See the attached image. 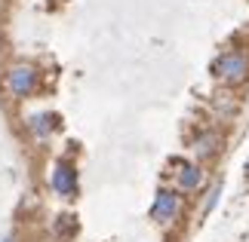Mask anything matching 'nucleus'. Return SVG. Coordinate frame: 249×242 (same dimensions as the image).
Returning <instances> with one entry per match:
<instances>
[{
	"label": "nucleus",
	"instance_id": "39448f33",
	"mask_svg": "<svg viewBox=\"0 0 249 242\" xmlns=\"http://www.w3.org/2000/svg\"><path fill=\"white\" fill-rule=\"evenodd\" d=\"M176 178H178V187L181 190H197L200 181H203V169L194 166V162H181L178 172H176Z\"/></svg>",
	"mask_w": 249,
	"mask_h": 242
},
{
	"label": "nucleus",
	"instance_id": "7ed1b4c3",
	"mask_svg": "<svg viewBox=\"0 0 249 242\" xmlns=\"http://www.w3.org/2000/svg\"><path fill=\"white\" fill-rule=\"evenodd\" d=\"M181 211V196L176 190H157V199L154 206H151V218L157 221V224H169V221H176Z\"/></svg>",
	"mask_w": 249,
	"mask_h": 242
},
{
	"label": "nucleus",
	"instance_id": "20e7f679",
	"mask_svg": "<svg viewBox=\"0 0 249 242\" xmlns=\"http://www.w3.org/2000/svg\"><path fill=\"white\" fill-rule=\"evenodd\" d=\"M50 184H53V190L59 193V196L71 199L74 193H77V172H74V166H71V162H55Z\"/></svg>",
	"mask_w": 249,
	"mask_h": 242
},
{
	"label": "nucleus",
	"instance_id": "f03ea898",
	"mask_svg": "<svg viewBox=\"0 0 249 242\" xmlns=\"http://www.w3.org/2000/svg\"><path fill=\"white\" fill-rule=\"evenodd\" d=\"M6 89L13 98H28V95H34L37 89V67L34 65H25L18 62L6 71Z\"/></svg>",
	"mask_w": 249,
	"mask_h": 242
},
{
	"label": "nucleus",
	"instance_id": "9d476101",
	"mask_svg": "<svg viewBox=\"0 0 249 242\" xmlns=\"http://www.w3.org/2000/svg\"><path fill=\"white\" fill-rule=\"evenodd\" d=\"M6 242H13V239H6Z\"/></svg>",
	"mask_w": 249,
	"mask_h": 242
},
{
	"label": "nucleus",
	"instance_id": "f257e3e1",
	"mask_svg": "<svg viewBox=\"0 0 249 242\" xmlns=\"http://www.w3.org/2000/svg\"><path fill=\"white\" fill-rule=\"evenodd\" d=\"M213 74L222 83H228V86L243 83L246 77H249V55L243 49H231V52L218 55V59L213 62Z\"/></svg>",
	"mask_w": 249,
	"mask_h": 242
},
{
	"label": "nucleus",
	"instance_id": "1a4fd4ad",
	"mask_svg": "<svg viewBox=\"0 0 249 242\" xmlns=\"http://www.w3.org/2000/svg\"><path fill=\"white\" fill-rule=\"evenodd\" d=\"M218 196H222V184H215L213 187V193H209V199H206V215L215 209V202H218Z\"/></svg>",
	"mask_w": 249,
	"mask_h": 242
},
{
	"label": "nucleus",
	"instance_id": "6e6552de",
	"mask_svg": "<svg viewBox=\"0 0 249 242\" xmlns=\"http://www.w3.org/2000/svg\"><path fill=\"white\" fill-rule=\"evenodd\" d=\"M74 230H77V224H74V218H68V215L59 218V224H55V233L59 236H71Z\"/></svg>",
	"mask_w": 249,
	"mask_h": 242
},
{
	"label": "nucleus",
	"instance_id": "423d86ee",
	"mask_svg": "<svg viewBox=\"0 0 249 242\" xmlns=\"http://www.w3.org/2000/svg\"><path fill=\"white\" fill-rule=\"evenodd\" d=\"M215 150H218V135L215 132H203V135L194 138V153L197 157H209V153H215Z\"/></svg>",
	"mask_w": 249,
	"mask_h": 242
},
{
	"label": "nucleus",
	"instance_id": "0eeeda50",
	"mask_svg": "<svg viewBox=\"0 0 249 242\" xmlns=\"http://www.w3.org/2000/svg\"><path fill=\"white\" fill-rule=\"evenodd\" d=\"M28 129H31L37 138H50V132H53V117H50V113H34L31 123H28Z\"/></svg>",
	"mask_w": 249,
	"mask_h": 242
}]
</instances>
